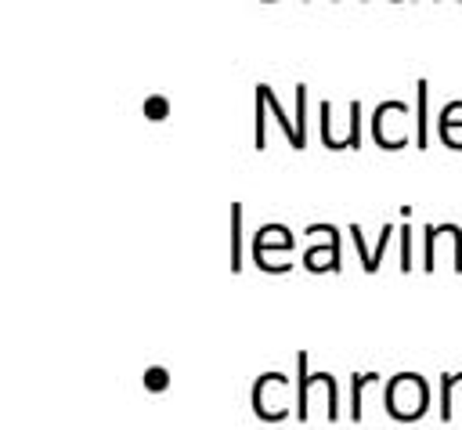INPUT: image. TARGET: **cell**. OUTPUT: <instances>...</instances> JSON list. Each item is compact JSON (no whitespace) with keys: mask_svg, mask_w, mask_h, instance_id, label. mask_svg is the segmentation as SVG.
Segmentation results:
<instances>
[{"mask_svg":"<svg viewBox=\"0 0 462 430\" xmlns=\"http://www.w3.org/2000/svg\"><path fill=\"white\" fill-rule=\"evenodd\" d=\"M148 112L159 119V116H162V101H152V105H148Z\"/></svg>","mask_w":462,"mask_h":430,"instance_id":"2","label":"cell"},{"mask_svg":"<svg viewBox=\"0 0 462 430\" xmlns=\"http://www.w3.org/2000/svg\"><path fill=\"white\" fill-rule=\"evenodd\" d=\"M419 108H426V83H419ZM422 123H419V130H422V137H426V116H419Z\"/></svg>","mask_w":462,"mask_h":430,"instance_id":"1","label":"cell"},{"mask_svg":"<svg viewBox=\"0 0 462 430\" xmlns=\"http://www.w3.org/2000/svg\"><path fill=\"white\" fill-rule=\"evenodd\" d=\"M263 4H271V0H263Z\"/></svg>","mask_w":462,"mask_h":430,"instance_id":"3","label":"cell"}]
</instances>
